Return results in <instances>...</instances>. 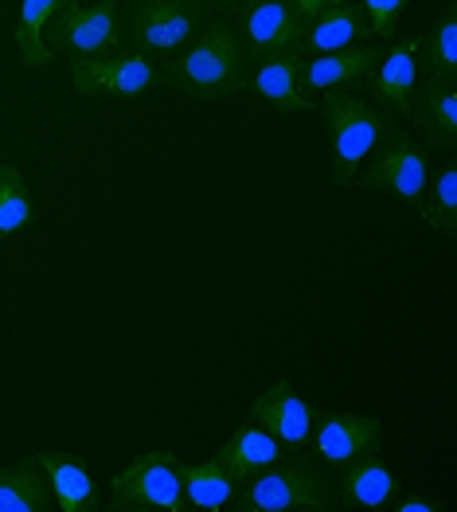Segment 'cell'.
<instances>
[{"label": "cell", "mask_w": 457, "mask_h": 512, "mask_svg": "<svg viewBox=\"0 0 457 512\" xmlns=\"http://www.w3.org/2000/svg\"><path fill=\"white\" fill-rule=\"evenodd\" d=\"M168 79L184 86L196 98H227L239 86L247 83V55H243V40L215 20L200 40L192 43L168 71Z\"/></svg>", "instance_id": "6da1fadb"}, {"label": "cell", "mask_w": 457, "mask_h": 512, "mask_svg": "<svg viewBox=\"0 0 457 512\" xmlns=\"http://www.w3.org/2000/svg\"><path fill=\"white\" fill-rule=\"evenodd\" d=\"M325 126H329V149H333V180L352 184L356 169L375 153V145L387 133V118L356 94H325Z\"/></svg>", "instance_id": "7a4b0ae2"}, {"label": "cell", "mask_w": 457, "mask_h": 512, "mask_svg": "<svg viewBox=\"0 0 457 512\" xmlns=\"http://www.w3.org/2000/svg\"><path fill=\"white\" fill-rule=\"evenodd\" d=\"M215 462L231 473L235 481H247L250 473L282 462V446H278L274 434H266L258 423H250V427H239L231 438H227V446L215 454Z\"/></svg>", "instance_id": "2e32d148"}, {"label": "cell", "mask_w": 457, "mask_h": 512, "mask_svg": "<svg viewBox=\"0 0 457 512\" xmlns=\"http://www.w3.org/2000/svg\"><path fill=\"white\" fill-rule=\"evenodd\" d=\"M176 470H180V485H184V505L219 512L235 501V477L223 470L215 458L196 462V466L176 462Z\"/></svg>", "instance_id": "ffe728a7"}, {"label": "cell", "mask_w": 457, "mask_h": 512, "mask_svg": "<svg viewBox=\"0 0 457 512\" xmlns=\"http://www.w3.org/2000/svg\"><path fill=\"white\" fill-rule=\"evenodd\" d=\"M415 86H418V43H399V47H391L379 59L372 79V94L379 102L395 106L399 114H411Z\"/></svg>", "instance_id": "ac0fdd59"}, {"label": "cell", "mask_w": 457, "mask_h": 512, "mask_svg": "<svg viewBox=\"0 0 457 512\" xmlns=\"http://www.w3.org/2000/svg\"><path fill=\"white\" fill-rule=\"evenodd\" d=\"M313 415H317V411H313L286 380L266 387V391L254 399V407H250V419L266 430V434H274L282 450H297V446H305V442L313 438Z\"/></svg>", "instance_id": "30bf717a"}, {"label": "cell", "mask_w": 457, "mask_h": 512, "mask_svg": "<svg viewBox=\"0 0 457 512\" xmlns=\"http://www.w3.org/2000/svg\"><path fill=\"white\" fill-rule=\"evenodd\" d=\"M364 184L368 188H383V192H395L399 200H411L422 204L426 188H430V165H426V153L411 133H395L364 172Z\"/></svg>", "instance_id": "8992f818"}, {"label": "cell", "mask_w": 457, "mask_h": 512, "mask_svg": "<svg viewBox=\"0 0 457 512\" xmlns=\"http://www.w3.org/2000/svg\"><path fill=\"white\" fill-rule=\"evenodd\" d=\"M395 497V473L379 458L360 454L340 466V505L344 509H383Z\"/></svg>", "instance_id": "4fadbf2b"}, {"label": "cell", "mask_w": 457, "mask_h": 512, "mask_svg": "<svg viewBox=\"0 0 457 512\" xmlns=\"http://www.w3.org/2000/svg\"><path fill=\"white\" fill-rule=\"evenodd\" d=\"M430 227H438L442 235H454V219H457V169L446 165L438 184H434V212H426Z\"/></svg>", "instance_id": "d4e9b609"}, {"label": "cell", "mask_w": 457, "mask_h": 512, "mask_svg": "<svg viewBox=\"0 0 457 512\" xmlns=\"http://www.w3.org/2000/svg\"><path fill=\"white\" fill-rule=\"evenodd\" d=\"M67 8V0H20V16H16V32H12V40H16V51H20V59L28 63V67H43L55 51L47 47L43 40V28L55 20V12H63Z\"/></svg>", "instance_id": "44dd1931"}, {"label": "cell", "mask_w": 457, "mask_h": 512, "mask_svg": "<svg viewBox=\"0 0 457 512\" xmlns=\"http://www.w3.org/2000/svg\"><path fill=\"white\" fill-rule=\"evenodd\" d=\"M118 47V4H67L55 24V43L51 51H71L75 59L106 55Z\"/></svg>", "instance_id": "52a82bcc"}, {"label": "cell", "mask_w": 457, "mask_h": 512, "mask_svg": "<svg viewBox=\"0 0 457 512\" xmlns=\"http://www.w3.org/2000/svg\"><path fill=\"white\" fill-rule=\"evenodd\" d=\"M305 36V16L290 0H258L243 20V40H247L250 59H274V55H293L301 51Z\"/></svg>", "instance_id": "ba28073f"}, {"label": "cell", "mask_w": 457, "mask_h": 512, "mask_svg": "<svg viewBox=\"0 0 457 512\" xmlns=\"http://www.w3.org/2000/svg\"><path fill=\"white\" fill-rule=\"evenodd\" d=\"M71 79L79 94L90 98H141L149 86L157 83V71L145 55H90V59H75L71 63Z\"/></svg>", "instance_id": "5b68a950"}, {"label": "cell", "mask_w": 457, "mask_h": 512, "mask_svg": "<svg viewBox=\"0 0 457 512\" xmlns=\"http://www.w3.org/2000/svg\"><path fill=\"white\" fill-rule=\"evenodd\" d=\"M438 505L434 501H426V497H407V501H399V512H434Z\"/></svg>", "instance_id": "83f0119b"}, {"label": "cell", "mask_w": 457, "mask_h": 512, "mask_svg": "<svg viewBox=\"0 0 457 512\" xmlns=\"http://www.w3.org/2000/svg\"><path fill=\"white\" fill-rule=\"evenodd\" d=\"M51 497L63 512H94L98 509V485L79 458L71 454H40Z\"/></svg>", "instance_id": "9a60e30c"}, {"label": "cell", "mask_w": 457, "mask_h": 512, "mask_svg": "<svg viewBox=\"0 0 457 512\" xmlns=\"http://www.w3.org/2000/svg\"><path fill=\"white\" fill-rule=\"evenodd\" d=\"M383 51L375 43H360V47H344V51H325L317 59H309L301 71H305V83L309 90H340V86L356 83L364 75H372L379 67Z\"/></svg>", "instance_id": "7c38bea8"}, {"label": "cell", "mask_w": 457, "mask_h": 512, "mask_svg": "<svg viewBox=\"0 0 457 512\" xmlns=\"http://www.w3.org/2000/svg\"><path fill=\"white\" fill-rule=\"evenodd\" d=\"M235 505L243 512H293V509H325V485L309 462H274L266 470L250 473L247 489L235 493Z\"/></svg>", "instance_id": "3957f363"}, {"label": "cell", "mask_w": 457, "mask_h": 512, "mask_svg": "<svg viewBox=\"0 0 457 512\" xmlns=\"http://www.w3.org/2000/svg\"><path fill=\"white\" fill-rule=\"evenodd\" d=\"M290 4L301 12V16H305V20H313L317 12H325V8H329V4H336V0H290Z\"/></svg>", "instance_id": "4316f807"}, {"label": "cell", "mask_w": 457, "mask_h": 512, "mask_svg": "<svg viewBox=\"0 0 457 512\" xmlns=\"http://www.w3.org/2000/svg\"><path fill=\"white\" fill-rule=\"evenodd\" d=\"M364 16H368V28L375 36L391 40L395 36V24H399V12L407 8V0H360Z\"/></svg>", "instance_id": "484cf974"}, {"label": "cell", "mask_w": 457, "mask_h": 512, "mask_svg": "<svg viewBox=\"0 0 457 512\" xmlns=\"http://www.w3.org/2000/svg\"><path fill=\"white\" fill-rule=\"evenodd\" d=\"M32 196H28V184L24 176L12 169V165H0V239L28 227L32 223Z\"/></svg>", "instance_id": "603a6c76"}, {"label": "cell", "mask_w": 457, "mask_h": 512, "mask_svg": "<svg viewBox=\"0 0 457 512\" xmlns=\"http://www.w3.org/2000/svg\"><path fill=\"white\" fill-rule=\"evenodd\" d=\"M422 51V67H426V90H438V86H454L457 83V16L454 8L442 16V24L418 40Z\"/></svg>", "instance_id": "7402d4cb"}, {"label": "cell", "mask_w": 457, "mask_h": 512, "mask_svg": "<svg viewBox=\"0 0 457 512\" xmlns=\"http://www.w3.org/2000/svg\"><path fill=\"white\" fill-rule=\"evenodd\" d=\"M313 442H317L321 462L340 470L344 462H352L360 454H375L383 442V427H379V419H368V415H329Z\"/></svg>", "instance_id": "8fae6325"}, {"label": "cell", "mask_w": 457, "mask_h": 512, "mask_svg": "<svg viewBox=\"0 0 457 512\" xmlns=\"http://www.w3.org/2000/svg\"><path fill=\"white\" fill-rule=\"evenodd\" d=\"M227 4H247V0H227Z\"/></svg>", "instance_id": "f1b7e54d"}, {"label": "cell", "mask_w": 457, "mask_h": 512, "mask_svg": "<svg viewBox=\"0 0 457 512\" xmlns=\"http://www.w3.org/2000/svg\"><path fill=\"white\" fill-rule=\"evenodd\" d=\"M372 28H368V16L364 8L348 4V0H336L325 12L313 16V32L301 36V51H344V47H356L360 40H368Z\"/></svg>", "instance_id": "5bb4252c"}, {"label": "cell", "mask_w": 457, "mask_h": 512, "mask_svg": "<svg viewBox=\"0 0 457 512\" xmlns=\"http://www.w3.org/2000/svg\"><path fill=\"white\" fill-rule=\"evenodd\" d=\"M200 28V4L196 0H149L133 20V43L141 51L168 55L180 51Z\"/></svg>", "instance_id": "9c48e42d"}, {"label": "cell", "mask_w": 457, "mask_h": 512, "mask_svg": "<svg viewBox=\"0 0 457 512\" xmlns=\"http://www.w3.org/2000/svg\"><path fill=\"white\" fill-rule=\"evenodd\" d=\"M110 493H114V509H165L180 512L184 509V485H180V470L176 458L165 450L141 454L133 458L125 470L110 477Z\"/></svg>", "instance_id": "277c9868"}, {"label": "cell", "mask_w": 457, "mask_h": 512, "mask_svg": "<svg viewBox=\"0 0 457 512\" xmlns=\"http://www.w3.org/2000/svg\"><path fill=\"white\" fill-rule=\"evenodd\" d=\"M418 122L430 137H438L442 145H454L457 141V90L454 86H438V90H426L422 94V106H418Z\"/></svg>", "instance_id": "cb8c5ba5"}, {"label": "cell", "mask_w": 457, "mask_h": 512, "mask_svg": "<svg viewBox=\"0 0 457 512\" xmlns=\"http://www.w3.org/2000/svg\"><path fill=\"white\" fill-rule=\"evenodd\" d=\"M55 505L40 458L0 466V512H47Z\"/></svg>", "instance_id": "e0dca14e"}, {"label": "cell", "mask_w": 457, "mask_h": 512, "mask_svg": "<svg viewBox=\"0 0 457 512\" xmlns=\"http://www.w3.org/2000/svg\"><path fill=\"white\" fill-rule=\"evenodd\" d=\"M254 90L278 110V114H293V110H305L309 98H305V86H301V55H274V59H262L258 75H254Z\"/></svg>", "instance_id": "d6986e66"}]
</instances>
